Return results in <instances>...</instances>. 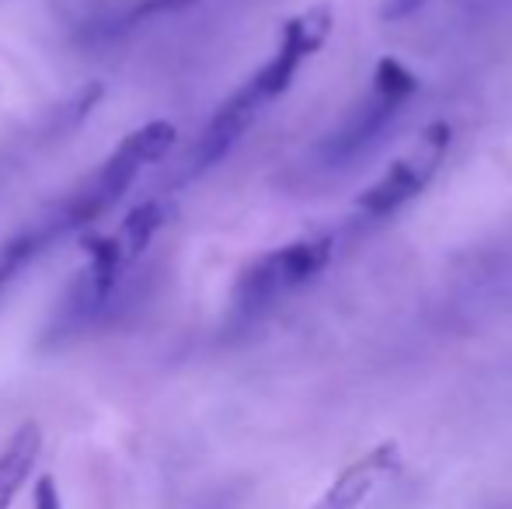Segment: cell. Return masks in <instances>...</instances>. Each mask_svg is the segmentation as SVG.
<instances>
[{
  "instance_id": "obj_1",
  "label": "cell",
  "mask_w": 512,
  "mask_h": 509,
  "mask_svg": "<svg viewBox=\"0 0 512 509\" xmlns=\"http://www.w3.org/2000/svg\"><path fill=\"white\" fill-rule=\"evenodd\" d=\"M415 91H418V77L411 74L405 63L384 56V60L373 67L370 95H366L363 102L349 112V119L321 143V157L328 161V168H342L352 157L363 154V150L394 123L401 105H405Z\"/></svg>"
},
{
  "instance_id": "obj_2",
  "label": "cell",
  "mask_w": 512,
  "mask_h": 509,
  "mask_svg": "<svg viewBox=\"0 0 512 509\" xmlns=\"http://www.w3.org/2000/svg\"><path fill=\"white\" fill-rule=\"evenodd\" d=\"M331 238H300L290 245L276 248V252L255 258L248 269L241 272L234 286V307L241 314H258L272 307L279 297L307 286L317 279L331 262Z\"/></svg>"
},
{
  "instance_id": "obj_10",
  "label": "cell",
  "mask_w": 512,
  "mask_h": 509,
  "mask_svg": "<svg viewBox=\"0 0 512 509\" xmlns=\"http://www.w3.org/2000/svg\"><path fill=\"white\" fill-rule=\"evenodd\" d=\"M32 503H35V509H63V503H60V489H56V482H53L49 475H42L39 482H35Z\"/></svg>"
},
{
  "instance_id": "obj_4",
  "label": "cell",
  "mask_w": 512,
  "mask_h": 509,
  "mask_svg": "<svg viewBox=\"0 0 512 509\" xmlns=\"http://www.w3.org/2000/svg\"><path fill=\"white\" fill-rule=\"evenodd\" d=\"M450 136L453 133L446 123L425 126L405 154H401L370 189H363V196L356 199V210L370 220H384V217H391V213H398L408 199H415L418 192L436 178L439 164H443L446 150H450Z\"/></svg>"
},
{
  "instance_id": "obj_3",
  "label": "cell",
  "mask_w": 512,
  "mask_h": 509,
  "mask_svg": "<svg viewBox=\"0 0 512 509\" xmlns=\"http://www.w3.org/2000/svg\"><path fill=\"white\" fill-rule=\"evenodd\" d=\"M171 210L164 199H147L140 203L115 231L108 234H88L84 238V252H88V272H84V293L95 304L108 300L122 272L136 262L150 248L154 234L168 224Z\"/></svg>"
},
{
  "instance_id": "obj_11",
  "label": "cell",
  "mask_w": 512,
  "mask_h": 509,
  "mask_svg": "<svg viewBox=\"0 0 512 509\" xmlns=\"http://www.w3.org/2000/svg\"><path fill=\"white\" fill-rule=\"evenodd\" d=\"M199 4V0H143L136 7V18H147V14H164V11H185V7Z\"/></svg>"
},
{
  "instance_id": "obj_6",
  "label": "cell",
  "mask_w": 512,
  "mask_h": 509,
  "mask_svg": "<svg viewBox=\"0 0 512 509\" xmlns=\"http://www.w3.org/2000/svg\"><path fill=\"white\" fill-rule=\"evenodd\" d=\"M262 109H265L262 95H258L251 84L237 88L234 95H230L227 102L216 109V116L209 119L203 133H199L196 147H192V154H189V171H192V175H199V171L220 164L223 157L234 150V143L248 133V126L255 123Z\"/></svg>"
},
{
  "instance_id": "obj_5",
  "label": "cell",
  "mask_w": 512,
  "mask_h": 509,
  "mask_svg": "<svg viewBox=\"0 0 512 509\" xmlns=\"http://www.w3.org/2000/svg\"><path fill=\"white\" fill-rule=\"evenodd\" d=\"M331 21H335V14H331L328 4H314V7H307V11H300L297 18L286 21L283 35H279L276 56H272L262 70H255V74L248 77V84L262 95L265 105H269L272 98L283 95V91H290V84L297 81L300 67H304L310 56L328 42Z\"/></svg>"
},
{
  "instance_id": "obj_8",
  "label": "cell",
  "mask_w": 512,
  "mask_h": 509,
  "mask_svg": "<svg viewBox=\"0 0 512 509\" xmlns=\"http://www.w3.org/2000/svg\"><path fill=\"white\" fill-rule=\"evenodd\" d=\"M42 454V429L35 422H25L18 433L0 450V509H7L32 478L35 461Z\"/></svg>"
},
{
  "instance_id": "obj_7",
  "label": "cell",
  "mask_w": 512,
  "mask_h": 509,
  "mask_svg": "<svg viewBox=\"0 0 512 509\" xmlns=\"http://www.w3.org/2000/svg\"><path fill=\"white\" fill-rule=\"evenodd\" d=\"M398 464H401L398 443H380L370 454L359 457L356 464H349L314 509H359L387 475L398 471Z\"/></svg>"
},
{
  "instance_id": "obj_9",
  "label": "cell",
  "mask_w": 512,
  "mask_h": 509,
  "mask_svg": "<svg viewBox=\"0 0 512 509\" xmlns=\"http://www.w3.org/2000/svg\"><path fill=\"white\" fill-rule=\"evenodd\" d=\"M175 140H178L175 123H168V119H154V123L133 129V133H129L126 140H122L119 147H115V154L126 157V161L133 164V168L143 171L147 164L161 161V157L168 154L171 147H175Z\"/></svg>"
},
{
  "instance_id": "obj_13",
  "label": "cell",
  "mask_w": 512,
  "mask_h": 509,
  "mask_svg": "<svg viewBox=\"0 0 512 509\" xmlns=\"http://www.w3.org/2000/svg\"><path fill=\"white\" fill-rule=\"evenodd\" d=\"M0 283H4V276H0Z\"/></svg>"
},
{
  "instance_id": "obj_12",
  "label": "cell",
  "mask_w": 512,
  "mask_h": 509,
  "mask_svg": "<svg viewBox=\"0 0 512 509\" xmlns=\"http://www.w3.org/2000/svg\"><path fill=\"white\" fill-rule=\"evenodd\" d=\"M422 4H425V0H384V7H380V18H384V21H401V18H408V14H415Z\"/></svg>"
}]
</instances>
